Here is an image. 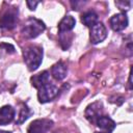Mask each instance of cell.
I'll return each mask as SVG.
<instances>
[{
	"label": "cell",
	"instance_id": "cell-1",
	"mask_svg": "<svg viewBox=\"0 0 133 133\" xmlns=\"http://www.w3.org/2000/svg\"><path fill=\"white\" fill-rule=\"evenodd\" d=\"M24 61L29 71H35L43 61V49L38 46L27 47L24 52Z\"/></svg>",
	"mask_w": 133,
	"mask_h": 133
},
{
	"label": "cell",
	"instance_id": "cell-2",
	"mask_svg": "<svg viewBox=\"0 0 133 133\" xmlns=\"http://www.w3.org/2000/svg\"><path fill=\"white\" fill-rule=\"evenodd\" d=\"M45 28L46 26L43 21L35 18H29L22 26L21 33L26 38H34L39 35L45 30Z\"/></svg>",
	"mask_w": 133,
	"mask_h": 133
},
{
	"label": "cell",
	"instance_id": "cell-3",
	"mask_svg": "<svg viewBox=\"0 0 133 133\" xmlns=\"http://www.w3.org/2000/svg\"><path fill=\"white\" fill-rule=\"evenodd\" d=\"M37 92V98L41 103H47L52 101L58 95V88L51 83V81L46 82L42 86H39Z\"/></svg>",
	"mask_w": 133,
	"mask_h": 133
},
{
	"label": "cell",
	"instance_id": "cell-4",
	"mask_svg": "<svg viewBox=\"0 0 133 133\" xmlns=\"http://www.w3.org/2000/svg\"><path fill=\"white\" fill-rule=\"evenodd\" d=\"M18 22V9L8 8L0 17V27L3 29H12Z\"/></svg>",
	"mask_w": 133,
	"mask_h": 133
},
{
	"label": "cell",
	"instance_id": "cell-5",
	"mask_svg": "<svg viewBox=\"0 0 133 133\" xmlns=\"http://www.w3.org/2000/svg\"><path fill=\"white\" fill-rule=\"evenodd\" d=\"M107 36V30L103 23L98 22L92 27H90L89 31V39L91 44H99L103 42Z\"/></svg>",
	"mask_w": 133,
	"mask_h": 133
},
{
	"label": "cell",
	"instance_id": "cell-6",
	"mask_svg": "<svg viewBox=\"0 0 133 133\" xmlns=\"http://www.w3.org/2000/svg\"><path fill=\"white\" fill-rule=\"evenodd\" d=\"M52 124L53 122L47 118L35 119L29 125L27 133H46L52 127Z\"/></svg>",
	"mask_w": 133,
	"mask_h": 133
},
{
	"label": "cell",
	"instance_id": "cell-7",
	"mask_svg": "<svg viewBox=\"0 0 133 133\" xmlns=\"http://www.w3.org/2000/svg\"><path fill=\"white\" fill-rule=\"evenodd\" d=\"M110 26L114 31H122L128 26V18L125 14H115L110 18Z\"/></svg>",
	"mask_w": 133,
	"mask_h": 133
},
{
	"label": "cell",
	"instance_id": "cell-8",
	"mask_svg": "<svg viewBox=\"0 0 133 133\" xmlns=\"http://www.w3.org/2000/svg\"><path fill=\"white\" fill-rule=\"evenodd\" d=\"M98 128L100 129V133H111L115 128V123L108 116L101 115L96 122Z\"/></svg>",
	"mask_w": 133,
	"mask_h": 133
},
{
	"label": "cell",
	"instance_id": "cell-9",
	"mask_svg": "<svg viewBox=\"0 0 133 133\" xmlns=\"http://www.w3.org/2000/svg\"><path fill=\"white\" fill-rule=\"evenodd\" d=\"M101 111H102L101 103L96 102V103H92L87 106V108L85 110V116L89 122L96 123L97 119L101 116Z\"/></svg>",
	"mask_w": 133,
	"mask_h": 133
},
{
	"label": "cell",
	"instance_id": "cell-10",
	"mask_svg": "<svg viewBox=\"0 0 133 133\" xmlns=\"http://www.w3.org/2000/svg\"><path fill=\"white\" fill-rule=\"evenodd\" d=\"M15 109L10 105H5L0 108V125L4 126L12 122L15 117Z\"/></svg>",
	"mask_w": 133,
	"mask_h": 133
},
{
	"label": "cell",
	"instance_id": "cell-11",
	"mask_svg": "<svg viewBox=\"0 0 133 133\" xmlns=\"http://www.w3.org/2000/svg\"><path fill=\"white\" fill-rule=\"evenodd\" d=\"M76 21L72 16H65L59 23H58V31L59 33H66L71 31L75 27Z\"/></svg>",
	"mask_w": 133,
	"mask_h": 133
},
{
	"label": "cell",
	"instance_id": "cell-12",
	"mask_svg": "<svg viewBox=\"0 0 133 133\" xmlns=\"http://www.w3.org/2000/svg\"><path fill=\"white\" fill-rule=\"evenodd\" d=\"M66 65L61 62V61H58L57 63H55L52 69H51V74L53 76L54 79L60 81L62 79H64V77L66 76Z\"/></svg>",
	"mask_w": 133,
	"mask_h": 133
},
{
	"label": "cell",
	"instance_id": "cell-13",
	"mask_svg": "<svg viewBox=\"0 0 133 133\" xmlns=\"http://www.w3.org/2000/svg\"><path fill=\"white\" fill-rule=\"evenodd\" d=\"M49 72L48 71H44L33 77H31V82H32V85L35 87V88H38L39 86H42L43 84H45L46 82L50 81L49 80Z\"/></svg>",
	"mask_w": 133,
	"mask_h": 133
},
{
	"label": "cell",
	"instance_id": "cell-14",
	"mask_svg": "<svg viewBox=\"0 0 133 133\" xmlns=\"http://www.w3.org/2000/svg\"><path fill=\"white\" fill-rule=\"evenodd\" d=\"M81 22L87 27H92L96 23H98V15L95 11H91V10L86 11L82 15Z\"/></svg>",
	"mask_w": 133,
	"mask_h": 133
},
{
	"label": "cell",
	"instance_id": "cell-15",
	"mask_svg": "<svg viewBox=\"0 0 133 133\" xmlns=\"http://www.w3.org/2000/svg\"><path fill=\"white\" fill-rule=\"evenodd\" d=\"M28 115H29V110H28V108L26 107V106H23L22 108H21V112H20V119L18 121V123H23L27 117H28Z\"/></svg>",
	"mask_w": 133,
	"mask_h": 133
},
{
	"label": "cell",
	"instance_id": "cell-16",
	"mask_svg": "<svg viewBox=\"0 0 133 133\" xmlns=\"http://www.w3.org/2000/svg\"><path fill=\"white\" fill-rule=\"evenodd\" d=\"M115 5H117L118 7H119V9H123V10H127V9H129L130 8V5H131V3L129 2V1H127V2H124V1H116L115 2Z\"/></svg>",
	"mask_w": 133,
	"mask_h": 133
},
{
	"label": "cell",
	"instance_id": "cell-17",
	"mask_svg": "<svg viewBox=\"0 0 133 133\" xmlns=\"http://www.w3.org/2000/svg\"><path fill=\"white\" fill-rule=\"evenodd\" d=\"M27 3V5H28V7H29V9H31V10H34L35 9V7H36V5L38 4V2L37 1H27L26 2Z\"/></svg>",
	"mask_w": 133,
	"mask_h": 133
},
{
	"label": "cell",
	"instance_id": "cell-18",
	"mask_svg": "<svg viewBox=\"0 0 133 133\" xmlns=\"http://www.w3.org/2000/svg\"><path fill=\"white\" fill-rule=\"evenodd\" d=\"M0 133H10V132H8V131H1L0 130Z\"/></svg>",
	"mask_w": 133,
	"mask_h": 133
}]
</instances>
